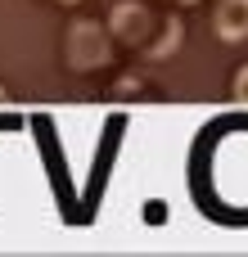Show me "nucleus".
<instances>
[{
	"label": "nucleus",
	"mask_w": 248,
	"mask_h": 257,
	"mask_svg": "<svg viewBox=\"0 0 248 257\" xmlns=\"http://www.w3.org/2000/svg\"><path fill=\"white\" fill-rule=\"evenodd\" d=\"M63 5H72V0H63Z\"/></svg>",
	"instance_id": "obj_7"
},
{
	"label": "nucleus",
	"mask_w": 248,
	"mask_h": 257,
	"mask_svg": "<svg viewBox=\"0 0 248 257\" xmlns=\"http://www.w3.org/2000/svg\"><path fill=\"white\" fill-rule=\"evenodd\" d=\"M181 5H199V0H181Z\"/></svg>",
	"instance_id": "obj_5"
},
{
	"label": "nucleus",
	"mask_w": 248,
	"mask_h": 257,
	"mask_svg": "<svg viewBox=\"0 0 248 257\" xmlns=\"http://www.w3.org/2000/svg\"><path fill=\"white\" fill-rule=\"evenodd\" d=\"M63 54H68V63L81 68V72L104 68V63H108V32H104L99 23H90V18H86V23H72Z\"/></svg>",
	"instance_id": "obj_1"
},
{
	"label": "nucleus",
	"mask_w": 248,
	"mask_h": 257,
	"mask_svg": "<svg viewBox=\"0 0 248 257\" xmlns=\"http://www.w3.org/2000/svg\"><path fill=\"white\" fill-rule=\"evenodd\" d=\"M217 32L221 41H248V0H221L217 9Z\"/></svg>",
	"instance_id": "obj_3"
},
{
	"label": "nucleus",
	"mask_w": 248,
	"mask_h": 257,
	"mask_svg": "<svg viewBox=\"0 0 248 257\" xmlns=\"http://www.w3.org/2000/svg\"><path fill=\"white\" fill-rule=\"evenodd\" d=\"M149 27H154V18L140 5H117L113 18H108V32H117V41H127V45H145L149 41Z\"/></svg>",
	"instance_id": "obj_2"
},
{
	"label": "nucleus",
	"mask_w": 248,
	"mask_h": 257,
	"mask_svg": "<svg viewBox=\"0 0 248 257\" xmlns=\"http://www.w3.org/2000/svg\"><path fill=\"white\" fill-rule=\"evenodd\" d=\"M235 99L248 104V68H239V77H235Z\"/></svg>",
	"instance_id": "obj_4"
},
{
	"label": "nucleus",
	"mask_w": 248,
	"mask_h": 257,
	"mask_svg": "<svg viewBox=\"0 0 248 257\" xmlns=\"http://www.w3.org/2000/svg\"><path fill=\"white\" fill-rule=\"evenodd\" d=\"M0 104H5V90H0Z\"/></svg>",
	"instance_id": "obj_6"
}]
</instances>
